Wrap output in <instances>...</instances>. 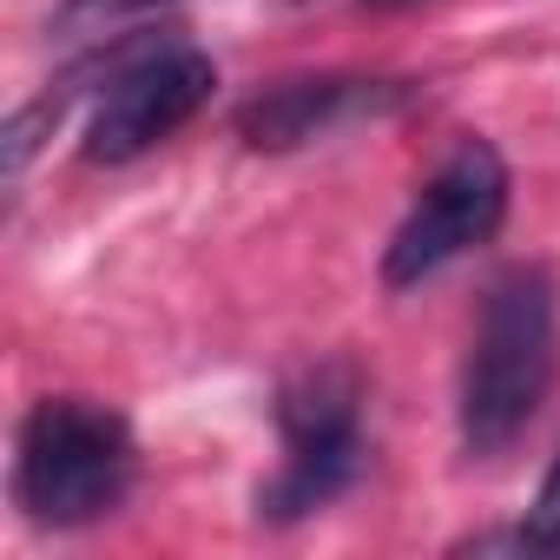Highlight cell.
Returning <instances> with one entry per match:
<instances>
[{
	"label": "cell",
	"instance_id": "30bf717a",
	"mask_svg": "<svg viewBox=\"0 0 560 560\" xmlns=\"http://www.w3.org/2000/svg\"><path fill=\"white\" fill-rule=\"evenodd\" d=\"M370 8H402V0H370Z\"/></svg>",
	"mask_w": 560,
	"mask_h": 560
},
{
	"label": "cell",
	"instance_id": "7a4b0ae2",
	"mask_svg": "<svg viewBox=\"0 0 560 560\" xmlns=\"http://www.w3.org/2000/svg\"><path fill=\"white\" fill-rule=\"evenodd\" d=\"M139 475V442L119 409L93 396H47L21 422L14 448V501L40 527L106 521Z\"/></svg>",
	"mask_w": 560,
	"mask_h": 560
},
{
	"label": "cell",
	"instance_id": "3957f363",
	"mask_svg": "<svg viewBox=\"0 0 560 560\" xmlns=\"http://www.w3.org/2000/svg\"><path fill=\"white\" fill-rule=\"evenodd\" d=\"M277 435L284 462L257 481V521L291 527L317 508H330L357 475H363V376L357 363L330 357L311 363L277 396Z\"/></svg>",
	"mask_w": 560,
	"mask_h": 560
},
{
	"label": "cell",
	"instance_id": "8992f818",
	"mask_svg": "<svg viewBox=\"0 0 560 560\" xmlns=\"http://www.w3.org/2000/svg\"><path fill=\"white\" fill-rule=\"evenodd\" d=\"M402 86L396 80H350V73H311V80H284L264 86L257 100L237 106V139L257 152H298L311 139H330L357 119L396 113Z\"/></svg>",
	"mask_w": 560,
	"mask_h": 560
},
{
	"label": "cell",
	"instance_id": "ba28073f",
	"mask_svg": "<svg viewBox=\"0 0 560 560\" xmlns=\"http://www.w3.org/2000/svg\"><path fill=\"white\" fill-rule=\"evenodd\" d=\"M145 8H165V0H67L60 27H73V21H119V14H145Z\"/></svg>",
	"mask_w": 560,
	"mask_h": 560
},
{
	"label": "cell",
	"instance_id": "277c9868",
	"mask_svg": "<svg viewBox=\"0 0 560 560\" xmlns=\"http://www.w3.org/2000/svg\"><path fill=\"white\" fill-rule=\"evenodd\" d=\"M508 218V165L488 139H462L435 178L416 191L409 218L389 231L383 244V284L389 291H409L422 277H435L442 264H455L462 250L488 244Z\"/></svg>",
	"mask_w": 560,
	"mask_h": 560
},
{
	"label": "cell",
	"instance_id": "9c48e42d",
	"mask_svg": "<svg viewBox=\"0 0 560 560\" xmlns=\"http://www.w3.org/2000/svg\"><path fill=\"white\" fill-rule=\"evenodd\" d=\"M534 514H553V521H560V455H553V468H547V481H540V494H534Z\"/></svg>",
	"mask_w": 560,
	"mask_h": 560
},
{
	"label": "cell",
	"instance_id": "52a82bcc",
	"mask_svg": "<svg viewBox=\"0 0 560 560\" xmlns=\"http://www.w3.org/2000/svg\"><path fill=\"white\" fill-rule=\"evenodd\" d=\"M468 553H560V521L553 514H534V521H521V527H501V534H475V540H462Z\"/></svg>",
	"mask_w": 560,
	"mask_h": 560
},
{
	"label": "cell",
	"instance_id": "5b68a950",
	"mask_svg": "<svg viewBox=\"0 0 560 560\" xmlns=\"http://www.w3.org/2000/svg\"><path fill=\"white\" fill-rule=\"evenodd\" d=\"M211 86H218V67L191 40H159V47L119 54V67L106 73V86L93 100V119H86V159L126 165V159L152 152L211 100Z\"/></svg>",
	"mask_w": 560,
	"mask_h": 560
},
{
	"label": "cell",
	"instance_id": "6da1fadb",
	"mask_svg": "<svg viewBox=\"0 0 560 560\" xmlns=\"http://www.w3.org/2000/svg\"><path fill=\"white\" fill-rule=\"evenodd\" d=\"M553 370H560L553 277L540 264H514V270H501L488 284L475 337H468V357H462V389H455L462 448L475 462L501 455L540 416V402L553 389Z\"/></svg>",
	"mask_w": 560,
	"mask_h": 560
}]
</instances>
